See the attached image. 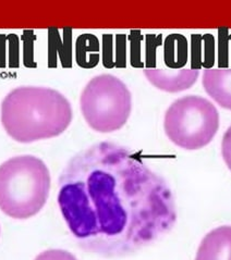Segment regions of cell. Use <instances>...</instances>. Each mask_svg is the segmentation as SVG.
Masks as SVG:
<instances>
[{"instance_id":"obj_1","label":"cell","mask_w":231,"mask_h":260,"mask_svg":"<svg viewBox=\"0 0 231 260\" xmlns=\"http://www.w3.org/2000/svg\"><path fill=\"white\" fill-rule=\"evenodd\" d=\"M57 201L80 248L105 258L152 245L178 219L167 181L138 152L111 142L70 159L59 177Z\"/></svg>"},{"instance_id":"obj_2","label":"cell","mask_w":231,"mask_h":260,"mask_svg":"<svg viewBox=\"0 0 231 260\" xmlns=\"http://www.w3.org/2000/svg\"><path fill=\"white\" fill-rule=\"evenodd\" d=\"M73 117L70 102L60 91L42 86L12 89L2 104V123L19 143H33L63 134Z\"/></svg>"},{"instance_id":"obj_3","label":"cell","mask_w":231,"mask_h":260,"mask_svg":"<svg viewBox=\"0 0 231 260\" xmlns=\"http://www.w3.org/2000/svg\"><path fill=\"white\" fill-rule=\"evenodd\" d=\"M50 173L42 159L15 156L0 165V210L8 217H34L47 202Z\"/></svg>"},{"instance_id":"obj_4","label":"cell","mask_w":231,"mask_h":260,"mask_svg":"<svg viewBox=\"0 0 231 260\" xmlns=\"http://www.w3.org/2000/svg\"><path fill=\"white\" fill-rule=\"evenodd\" d=\"M80 107L84 120L92 129L111 133L127 123L132 110V96L117 76L101 74L84 87Z\"/></svg>"},{"instance_id":"obj_5","label":"cell","mask_w":231,"mask_h":260,"mask_svg":"<svg viewBox=\"0 0 231 260\" xmlns=\"http://www.w3.org/2000/svg\"><path fill=\"white\" fill-rule=\"evenodd\" d=\"M218 128V110L201 96L189 95L177 99L165 113V133L182 149L196 150L207 146Z\"/></svg>"},{"instance_id":"obj_6","label":"cell","mask_w":231,"mask_h":260,"mask_svg":"<svg viewBox=\"0 0 231 260\" xmlns=\"http://www.w3.org/2000/svg\"><path fill=\"white\" fill-rule=\"evenodd\" d=\"M144 74L155 87L178 93L194 85L199 71L198 69H145Z\"/></svg>"},{"instance_id":"obj_7","label":"cell","mask_w":231,"mask_h":260,"mask_svg":"<svg viewBox=\"0 0 231 260\" xmlns=\"http://www.w3.org/2000/svg\"><path fill=\"white\" fill-rule=\"evenodd\" d=\"M195 260H231V225H221L207 233Z\"/></svg>"},{"instance_id":"obj_8","label":"cell","mask_w":231,"mask_h":260,"mask_svg":"<svg viewBox=\"0 0 231 260\" xmlns=\"http://www.w3.org/2000/svg\"><path fill=\"white\" fill-rule=\"evenodd\" d=\"M202 84L215 102L222 108L231 110V69H206Z\"/></svg>"},{"instance_id":"obj_9","label":"cell","mask_w":231,"mask_h":260,"mask_svg":"<svg viewBox=\"0 0 231 260\" xmlns=\"http://www.w3.org/2000/svg\"><path fill=\"white\" fill-rule=\"evenodd\" d=\"M34 260H78L74 255L64 249H48L40 255H37Z\"/></svg>"},{"instance_id":"obj_10","label":"cell","mask_w":231,"mask_h":260,"mask_svg":"<svg viewBox=\"0 0 231 260\" xmlns=\"http://www.w3.org/2000/svg\"><path fill=\"white\" fill-rule=\"evenodd\" d=\"M221 155L228 169L231 171V126L226 131L221 142Z\"/></svg>"}]
</instances>
